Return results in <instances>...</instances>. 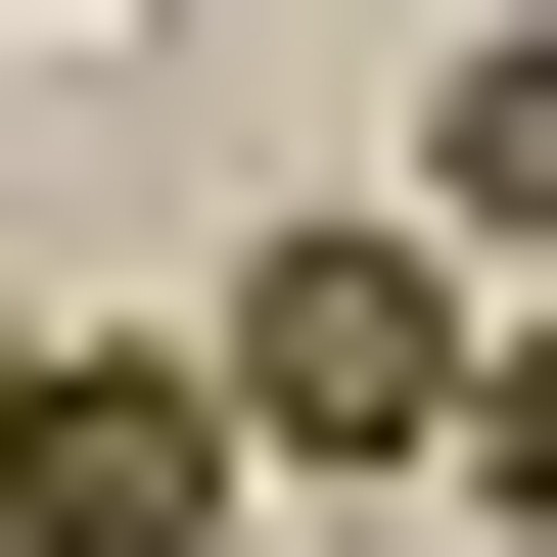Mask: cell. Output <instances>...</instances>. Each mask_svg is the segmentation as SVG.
<instances>
[{
	"instance_id": "4",
	"label": "cell",
	"mask_w": 557,
	"mask_h": 557,
	"mask_svg": "<svg viewBox=\"0 0 557 557\" xmlns=\"http://www.w3.org/2000/svg\"><path fill=\"white\" fill-rule=\"evenodd\" d=\"M465 511H511V557H557V325H511V372H465Z\"/></svg>"
},
{
	"instance_id": "5",
	"label": "cell",
	"mask_w": 557,
	"mask_h": 557,
	"mask_svg": "<svg viewBox=\"0 0 557 557\" xmlns=\"http://www.w3.org/2000/svg\"><path fill=\"white\" fill-rule=\"evenodd\" d=\"M0 418H47V325H0Z\"/></svg>"
},
{
	"instance_id": "1",
	"label": "cell",
	"mask_w": 557,
	"mask_h": 557,
	"mask_svg": "<svg viewBox=\"0 0 557 557\" xmlns=\"http://www.w3.org/2000/svg\"><path fill=\"white\" fill-rule=\"evenodd\" d=\"M233 511H278L233 325H47V418H0V557H233Z\"/></svg>"
},
{
	"instance_id": "2",
	"label": "cell",
	"mask_w": 557,
	"mask_h": 557,
	"mask_svg": "<svg viewBox=\"0 0 557 557\" xmlns=\"http://www.w3.org/2000/svg\"><path fill=\"white\" fill-rule=\"evenodd\" d=\"M465 372H511L465 233H278V278H233V418H278V465H465Z\"/></svg>"
},
{
	"instance_id": "3",
	"label": "cell",
	"mask_w": 557,
	"mask_h": 557,
	"mask_svg": "<svg viewBox=\"0 0 557 557\" xmlns=\"http://www.w3.org/2000/svg\"><path fill=\"white\" fill-rule=\"evenodd\" d=\"M418 233H465V278H557V0L465 47V94H418Z\"/></svg>"
}]
</instances>
